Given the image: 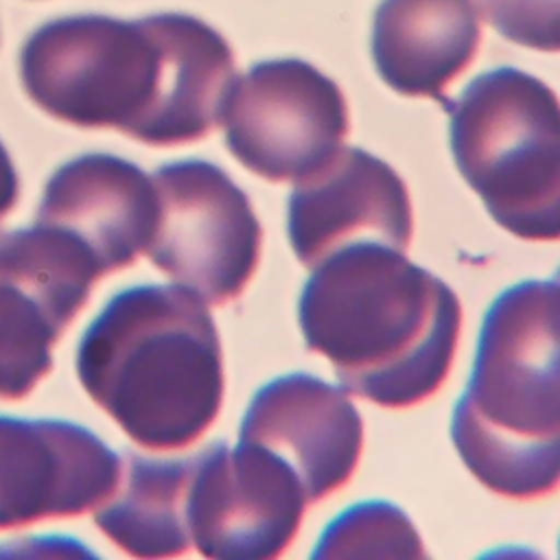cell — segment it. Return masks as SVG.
<instances>
[{
    "label": "cell",
    "mask_w": 560,
    "mask_h": 560,
    "mask_svg": "<svg viewBox=\"0 0 560 560\" xmlns=\"http://www.w3.org/2000/svg\"><path fill=\"white\" fill-rule=\"evenodd\" d=\"M308 505L295 470L271 451L243 442H214L192 455L186 497L190 545L206 558H278Z\"/></svg>",
    "instance_id": "9"
},
{
    "label": "cell",
    "mask_w": 560,
    "mask_h": 560,
    "mask_svg": "<svg viewBox=\"0 0 560 560\" xmlns=\"http://www.w3.org/2000/svg\"><path fill=\"white\" fill-rule=\"evenodd\" d=\"M219 122L230 153L269 182L315 173L350 131L343 92L302 59L260 61L236 77Z\"/></svg>",
    "instance_id": "7"
},
{
    "label": "cell",
    "mask_w": 560,
    "mask_h": 560,
    "mask_svg": "<svg viewBox=\"0 0 560 560\" xmlns=\"http://www.w3.org/2000/svg\"><path fill=\"white\" fill-rule=\"evenodd\" d=\"M553 280H558V282H560V269L556 271V278H553Z\"/></svg>",
    "instance_id": "19"
},
{
    "label": "cell",
    "mask_w": 560,
    "mask_h": 560,
    "mask_svg": "<svg viewBox=\"0 0 560 560\" xmlns=\"http://www.w3.org/2000/svg\"><path fill=\"white\" fill-rule=\"evenodd\" d=\"M120 468L122 459L81 424L0 416V529L96 510Z\"/></svg>",
    "instance_id": "10"
},
{
    "label": "cell",
    "mask_w": 560,
    "mask_h": 560,
    "mask_svg": "<svg viewBox=\"0 0 560 560\" xmlns=\"http://www.w3.org/2000/svg\"><path fill=\"white\" fill-rule=\"evenodd\" d=\"M481 15L475 0H381L372 24L378 77L402 96L444 105L446 85L475 59Z\"/></svg>",
    "instance_id": "14"
},
{
    "label": "cell",
    "mask_w": 560,
    "mask_h": 560,
    "mask_svg": "<svg viewBox=\"0 0 560 560\" xmlns=\"http://www.w3.org/2000/svg\"><path fill=\"white\" fill-rule=\"evenodd\" d=\"M101 271L66 232L0 234V400H20L52 370V346L85 306Z\"/></svg>",
    "instance_id": "8"
},
{
    "label": "cell",
    "mask_w": 560,
    "mask_h": 560,
    "mask_svg": "<svg viewBox=\"0 0 560 560\" xmlns=\"http://www.w3.org/2000/svg\"><path fill=\"white\" fill-rule=\"evenodd\" d=\"M20 197V179H18V171L4 149V144L0 142V221L15 208Z\"/></svg>",
    "instance_id": "18"
},
{
    "label": "cell",
    "mask_w": 560,
    "mask_h": 560,
    "mask_svg": "<svg viewBox=\"0 0 560 560\" xmlns=\"http://www.w3.org/2000/svg\"><path fill=\"white\" fill-rule=\"evenodd\" d=\"M451 114V151L490 217L525 241H560V98L534 74L475 77Z\"/></svg>",
    "instance_id": "5"
},
{
    "label": "cell",
    "mask_w": 560,
    "mask_h": 560,
    "mask_svg": "<svg viewBox=\"0 0 560 560\" xmlns=\"http://www.w3.org/2000/svg\"><path fill=\"white\" fill-rule=\"evenodd\" d=\"M490 26L518 46L560 52V0H479Z\"/></svg>",
    "instance_id": "17"
},
{
    "label": "cell",
    "mask_w": 560,
    "mask_h": 560,
    "mask_svg": "<svg viewBox=\"0 0 560 560\" xmlns=\"http://www.w3.org/2000/svg\"><path fill=\"white\" fill-rule=\"evenodd\" d=\"M77 376L142 448H186L210 429L223 400L214 319L186 287H129L85 328Z\"/></svg>",
    "instance_id": "3"
},
{
    "label": "cell",
    "mask_w": 560,
    "mask_h": 560,
    "mask_svg": "<svg viewBox=\"0 0 560 560\" xmlns=\"http://www.w3.org/2000/svg\"><path fill=\"white\" fill-rule=\"evenodd\" d=\"M158 221L147 256L208 304L238 298L260 258L262 230L247 195L206 160H179L153 173Z\"/></svg>",
    "instance_id": "6"
},
{
    "label": "cell",
    "mask_w": 560,
    "mask_h": 560,
    "mask_svg": "<svg viewBox=\"0 0 560 560\" xmlns=\"http://www.w3.org/2000/svg\"><path fill=\"white\" fill-rule=\"evenodd\" d=\"M298 317L306 346L332 363L346 392L409 407L446 378L462 306L446 282L405 252L359 243L313 267Z\"/></svg>",
    "instance_id": "2"
},
{
    "label": "cell",
    "mask_w": 560,
    "mask_h": 560,
    "mask_svg": "<svg viewBox=\"0 0 560 560\" xmlns=\"http://www.w3.org/2000/svg\"><path fill=\"white\" fill-rule=\"evenodd\" d=\"M155 221L153 177L118 155L88 153L46 182L35 225L66 232L105 276L147 254Z\"/></svg>",
    "instance_id": "13"
},
{
    "label": "cell",
    "mask_w": 560,
    "mask_h": 560,
    "mask_svg": "<svg viewBox=\"0 0 560 560\" xmlns=\"http://www.w3.org/2000/svg\"><path fill=\"white\" fill-rule=\"evenodd\" d=\"M411 228L405 182L387 162L357 147H341L322 168L298 179L289 197V241L311 269L359 243L405 252Z\"/></svg>",
    "instance_id": "11"
},
{
    "label": "cell",
    "mask_w": 560,
    "mask_h": 560,
    "mask_svg": "<svg viewBox=\"0 0 560 560\" xmlns=\"http://www.w3.org/2000/svg\"><path fill=\"white\" fill-rule=\"evenodd\" d=\"M451 438L497 494L534 499L560 486L558 280H525L490 304Z\"/></svg>",
    "instance_id": "4"
},
{
    "label": "cell",
    "mask_w": 560,
    "mask_h": 560,
    "mask_svg": "<svg viewBox=\"0 0 560 560\" xmlns=\"http://www.w3.org/2000/svg\"><path fill=\"white\" fill-rule=\"evenodd\" d=\"M192 455L153 459L127 451L109 499L94 510L98 529L133 558H171L190 547L186 497Z\"/></svg>",
    "instance_id": "15"
},
{
    "label": "cell",
    "mask_w": 560,
    "mask_h": 560,
    "mask_svg": "<svg viewBox=\"0 0 560 560\" xmlns=\"http://www.w3.org/2000/svg\"><path fill=\"white\" fill-rule=\"evenodd\" d=\"M225 37L188 13L70 15L22 46L20 79L48 116L151 147L206 138L236 79Z\"/></svg>",
    "instance_id": "1"
},
{
    "label": "cell",
    "mask_w": 560,
    "mask_h": 560,
    "mask_svg": "<svg viewBox=\"0 0 560 560\" xmlns=\"http://www.w3.org/2000/svg\"><path fill=\"white\" fill-rule=\"evenodd\" d=\"M238 440L282 457L313 503L352 477L361 455L363 422L346 389L295 372L273 378L254 394Z\"/></svg>",
    "instance_id": "12"
},
{
    "label": "cell",
    "mask_w": 560,
    "mask_h": 560,
    "mask_svg": "<svg viewBox=\"0 0 560 560\" xmlns=\"http://www.w3.org/2000/svg\"><path fill=\"white\" fill-rule=\"evenodd\" d=\"M313 558H424V549L400 508L365 501L326 527Z\"/></svg>",
    "instance_id": "16"
}]
</instances>
